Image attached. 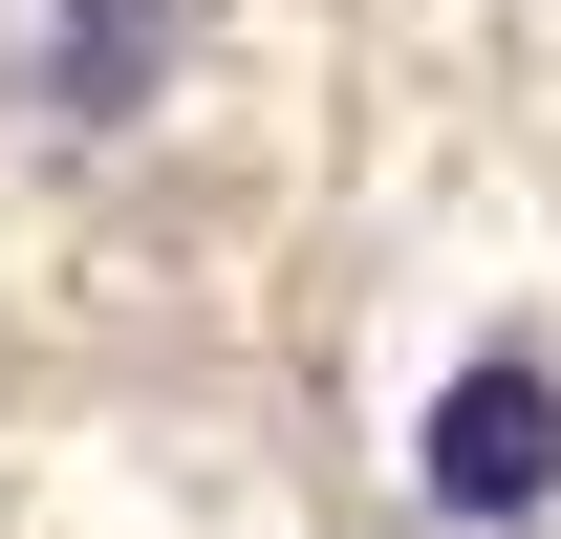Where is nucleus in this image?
I'll return each mask as SVG.
<instances>
[{"label":"nucleus","mask_w":561,"mask_h":539,"mask_svg":"<svg viewBox=\"0 0 561 539\" xmlns=\"http://www.w3.org/2000/svg\"><path fill=\"white\" fill-rule=\"evenodd\" d=\"M411 496H432L454 539L561 518V367H540V345H476V367L411 410Z\"/></svg>","instance_id":"obj_1"},{"label":"nucleus","mask_w":561,"mask_h":539,"mask_svg":"<svg viewBox=\"0 0 561 539\" xmlns=\"http://www.w3.org/2000/svg\"><path fill=\"white\" fill-rule=\"evenodd\" d=\"M173 66H195V0H44V66L22 87H44V130H130Z\"/></svg>","instance_id":"obj_2"}]
</instances>
